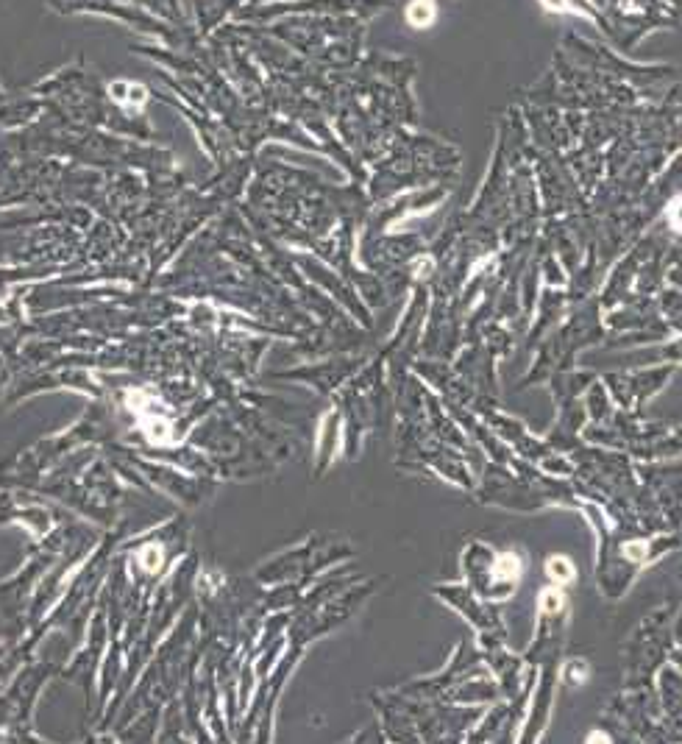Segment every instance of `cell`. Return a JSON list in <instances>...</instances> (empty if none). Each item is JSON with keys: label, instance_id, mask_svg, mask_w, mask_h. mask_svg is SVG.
<instances>
[{"label": "cell", "instance_id": "6da1fadb", "mask_svg": "<svg viewBox=\"0 0 682 744\" xmlns=\"http://www.w3.org/2000/svg\"><path fill=\"white\" fill-rule=\"evenodd\" d=\"M677 209H680V215H674V221H677V226H680V229H682V201H680V204H677Z\"/></svg>", "mask_w": 682, "mask_h": 744}]
</instances>
